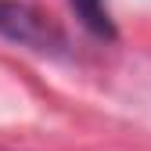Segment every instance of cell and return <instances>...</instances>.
I'll return each mask as SVG.
<instances>
[{
  "label": "cell",
  "instance_id": "cell-2",
  "mask_svg": "<svg viewBox=\"0 0 151 151\" xmlns=\"http://www.w3.org/2000/svg\"><path fill=\"white\" fill-rule=\"evenodd\" d=\"M72 7H76L79 22H83L93 36H104V40H111V36H115V25H111V18H108L104 0H72Z\"/></svg>",
  "mask_w": 151,
  "mask_h": 151
},
{
  "label": "cell",
  "instance_id": "cell-1",
  "mask_svg": "<svg viewBox=\"0 0 151 151\" xmlns=\"http://www.w3.org/2000/svg\"><path fill=\"white\" fill-rule=\"evenodd\" d=\"M0 36L11 43H22L36 54H65V36L58 25H50L40 11H32L18 0H0Z\"/></svg>",
  "mask_w": 151,
  "mask_h": 151
}]
</instances>
